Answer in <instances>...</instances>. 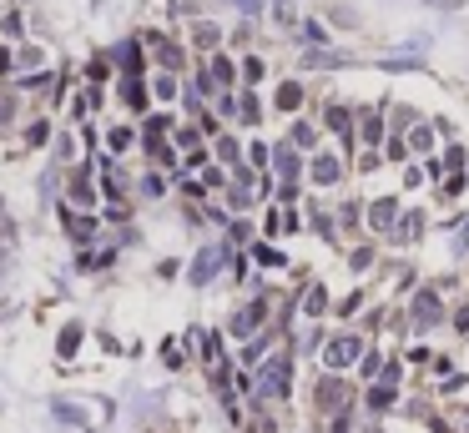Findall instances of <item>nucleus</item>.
<instances>
[{
	"label": "nucleus",
	"mask_w": 469,
	"mask_h": 433,
	"mask_svg": "<svg viewBox=\"0 0 469 433\" xmlns=\"http://www.w3.org/2000/svg\"><path fill=\"white\" fill-rule=\"evenodd\" d=\"M263 393H288V358H272L263 373Z\"/></svg>",
	"instance_id": "obj_1"
},
{
	"label": "nucleus",
	"mask_w": 469,
	"mask_h": 433,
	"mask_svg": "<svg viewBox=\"0 0 469 433\" xmlns=\"http://www.w3.org/2000/svg\"><path fill=\"white\" fill-rule=\"evenodd\" d=\"M358 358V338H338V343H328V368H348Z\"/></svg>",
	"instance_id": "obj_2"
},
{
	"label": "nucleus",
	"mask_w": 469,
	"mask_h": 433,
	"mask_svg": "<svg viewBox=\"0 0 469 433\" xmlns=\"http://www.w3.org/2000/svg\"><path fill=\"white\" fill-rule=\"evenodd\" d=\"M414 317H419V328H434V317H439V297H434V292H419Z\"/></svg>",
	"instance_id": "obj_3"
},
{
	"label": "nucleus",
	"mask_w": 469,
	"mask_h": 433,
	"mask_svg": "<svg viewBox=\"0 0 469 433\" xmlns=\"http://www.w3.org/2000/svg\"><path fill=\"white\" fill-rule=\"evenodd\" d=\"M217 262H222V252H202V257H197V267H192V283H207Z\"/></svg>",
	"instance_id": "obj_4"
},
{
	"label": "nucleus",
	"mask_w": 469,
	"mask_h": 433,
	"mask_svg": "<svg viewBox=\"0 0 469 433\" xmlns=\"http://www.w3.org/2000/svg\"><path fill=\"white\" fill-rule=\"evenodd\" d=\"M313 182H323V187L338 182V162H333V157H318V162H313Z\"/></svg>",
	"instance_id": "obj_5"
},
{
	"label": "nucleus",
	"mask_w": 469,
	"mask_h": 433,
	"mask_svg": "<svg viewBox=\"0 0 469 433\" xmlns=\"http://www.w3.org/2000/svg\"><path fill=\"white\" fill-rule=\"evenodd\" d=\"M369 222H374V227H394V202H374Z\"/></svg>",
	"instance_id": "obj_6"
},
{
	"label": "nucleus",
	"mask_w": 469,
	"mask_h": 433,
	"mask_svg": "<svg viewBox=\"0 0 469 433\" xmlns=\"http://www.w3.org/2000/svg\"><path fill=\"white\" fill-rule=\"evenodd\" d=\"M263 317V302H258V308H247V313H238V322H232V328H238V333H252V322H258Z\"/></svg>",
	"instance_id": "obj_7"
},
{
	"label": "nucleus",
	"mask_w": 469,
	"mask_h": 433,
	"mask_svg": "<svg viewBox=\"0 0 469 433\" xmlns=\"http://www.w3.org/2000/svg\"><path fill=\"white\" fill-rule=\"evenodd\" d=\"M298 101H303V91H298V86H283V91H278V106H283V111H293Z\"/></svg>",
	"instance_id": "obj_8"
},
{
	"label": "nucleus",
	"mask_w": 469,
	"mask_h": 433,
	"mask_svg": "<svg viewBox=\"0 0 469 433\" xmlns=\"http://www.w3.org/2000/svg\"><path fill=\"white\" fill-rule=\"evenodd\" d=\"M328 126H333V132H348V111H344V106H333V111H328Z\"/></svg>",
	"instance_id": "obj_9"
},
{
	"label": "nucleus",
	"mask_w": 469,
	"mask_h": 433,
	"mask_svg": "<svg viewBox=\"0 0 469 433\" xmlns=\"http://www.w3.org/2000/svg\"><path fill=\"white\" fill-rule=\"evenodd\" d=\"M278 171H283V177H293V171H298V162H293V151H288V146L278 151Z\"/></svg>",
	"instance_id": "obj_10"
},
{
	"label": "nucleus",
	"mask_w": 469,
	"mask_h": 433,
	"mask_svg": "<svg viewBox=\"0 0 469 433\" xmlns=\"http://www.w3.org/2000/svg\"><path fill=\"white\" fill-rule=\"evenodd\" d=\"M293 146H313V126H293Z\"/></svg>",
	"instance_id": "obj_11"
},
{
	"label": "nucleus",
	"mask_w": 469,
	"mask_h": 433,
	"mask_svg": "<svg viewBox=\"0 0 469 433\" xmlns=\"http://www.w3.org/2000/svg\"><path fill=\"white\" fill-rule=\"evenodd\" d=\"M414 146H419V151L434 146V132H429V126H419V132H414Z\"/></svg>",
	"instance_id": "obj_12"
},
{
	"label": "nucleus",
	"mask_w": 469,
	"mask_h": 433,
	"mask_svg": "<svg viewBox=\"0 0 469 433\" xmlns=\"http://www.w3.org/2000/svg\"><path fill=\"white\" fill-rule=\"evenodd\" d=\"M378 136H383V126H378V116H369L364 121V141H378Z\"/></svg>",
	"instance_id": "obj_13"
},
{
	"label": "nucleus",
	"mask_w": 469,
	"mask_h": 433,
	"mask_svg": "<svg viewBox=\"0 0 469 433\" xmlns=\"http://www.w3.org/2000/svg\"><path fill=\"white\" fill-rule=\"evenodd\" d=\"M303 308H308V313H323V288H313V292H308V302H303Z\"/></svg>",
	"instance_id": "obj_14"
},
{
	"label": "nucleus",
	"mask_w": 469,
	"mask_h": 433,
	"mask_svg": "<svg viewBox=\"0 0 469 433\" xmlns=\"http://www.w3.org/2000/svg\"><path fill=\"white\" fill-rule=\"evenodd\" d=\"M272 10H278V20H293V0H272Z\"/></svg>",
	"instance_id": "obj_15"
},
{
	"label": "nucleus",
	"mask_w": 469,
	"mask_h": 433,
	"mask_svg": "<svg viewBox=\"0 0 469 433\" xmlns=\"http://www.w3.org/2000/svg\"><path fill=\"white\" fill-rule=\"evenodd\" d=\"M434 6H444V10H454V6H464V0H434Z\"/></svg>",
	"instance_id": "obj_16"
},
{
	"label": "nucleus",
	"mask_w": 469,
	"mask_h": 433,
	"mask_svg": "<svg viewBox=\"0 0 469 433\" xmlns=\"http://www.w3.org/2000/svg\"><path fill=\"white\" fill-rule=\"evenodd\" d=\"M238 6H243V10H258V6H263V0H238Z\"/></svg>",
	"instance_id": "obj_17"
},
{
	"label": "nucleus",
	"mask_w": 469,
	"mask_h": 433,
	"mask_svg": "<svg viewBox=\"0 0 469 433\" xmlns=\"http://www.w3.org/2000/svg\"><path fill=\"white\" fill-rule=\"evenodd\" d=\"M333 433H348V423H338V428H333Z\"/></svg>",
	"instance_id": "obj_18"
},
{
	"label": "nucleus",
	"mask_w": 469,
	"mask_h": 433,
	"mask_svg": "<svg viewBox=\"0 0 469 433\" xmlns=\"http://www.w3.org/2000/svg\"><path fill=\"white\" fill-rule=\"evenodd\" d=\"M464 247H469V227H464Z\"/></svg>",
	"instance_id": "obj_19"
}]
</instances>
